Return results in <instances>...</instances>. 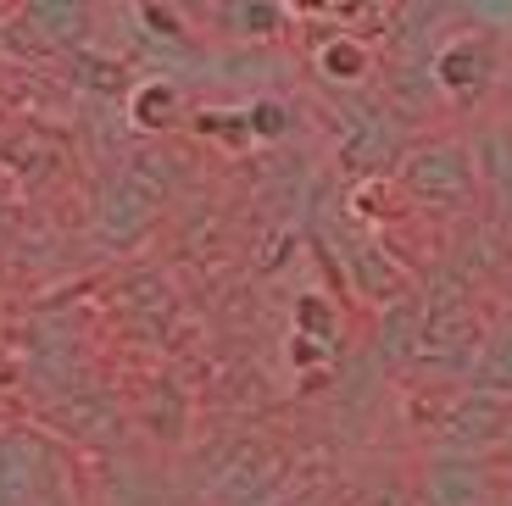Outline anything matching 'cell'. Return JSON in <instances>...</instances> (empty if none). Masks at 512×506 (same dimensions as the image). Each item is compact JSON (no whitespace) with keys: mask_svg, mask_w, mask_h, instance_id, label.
Listing matches in <instances>:
<instances>
[{"mask_svg":"<svg viewBox=\"0 0 512 506\" xmlns=\"http://www.w3.org/2000/svg\"><path fill=\"white\" fill-rule=\"evenodd\" d=\"M507 106H512V78H507Z\"/></svg>","mask_w":512,"mask_h":506,"instance_id":"cell-9","label":"cell"},{"mask_svg":"<svg viewBox=\"0 0 512 506\" xmlns=\"http://www.w3.org/2000/svg\"><path fill=\"white\" fill-rule=\"evenodd\" d=\"M351 273H357V284L368 290V301H407V273H401L396 262H384L379 245H362L357 256H351Z\"/></svg>","mask_w":512,"mask_h":506,"instance_id":"cell-5","label":"cell"},{"mask_svg":"<svg viewBox=\"0 0 512 506\" xmlns=\"http://www.w3.org/2000/svg\"><path fill=\"white\" fill-rule=\"evenodd\" d=\"M507 506H512V501H507Z\"/></svg>","mask_w":512,"mask_h":506,"instance_id":"cell-10","label":"cell"},{"mask_svg":"<svg viewBox=\"0 0 512 506\" xmlns=\"http://www.w3.org/2000/svg\"><path fill=\"white\" fill-rule=\"evenodd\" d=\"M318 67L323 78H340V84H357V78H368V45L351 34H334L329 45L318 51Z\"/></svg>","mask_w":512,"mask_h":506,"instance_id":"cell-6","label":"cell"},{"mask_svg":"<svg viewBox=\"0 0 512 506\" xmlns=\"http://www.w3.org/2000/svg\"><path fill=\"white\" fill-rule=\"evenodd\" d=\"M368 506H407V501H401V495L396 490H379V495H373V501Z\"/></svg>","mask_w":512,"mask_h":506,"instance_id":"cell-8","label":"cell"},{"mask_svg":"<svg viewBox=\"0 0 512 506\" xmlns=\"http://www.w3.org/2000/svg\"><path fill=\"white\" fill-rule=\"evenodd\" d=\"M440 434H446L451 451L474 456L485 451V445L507 440L512 434V395H496V390H468L451 401L446 423H440Z\"/></svg>","mask_w":512,"mask_h":506,"instance_id":"cell-2","label":"cell"},{"mask_svg":"<svg viewBox=\"0 0 512 506\" xmlns=\"http://www.w3.org/2000/svg\"><path fill=\"white\" fill-rule=\"evenodd\" d=\"M418 495H423V506H490V473L479 456L446 451L423 468Z\"/></svg>","mask_w":512,"mask_h":506,"instance_id":"cell-3","label":"cell"},{"mask_svg":"<svg viewBox=\"0 0 512 506\" xmlns=\"http://www.w3.org/2000/svg\"><path fill=\"white\" fill-rule=\"evenodd\" d=\"M479 390L512 395V329L501 334V340H490L485 356H479Z\"/></svg>","mask_w":512,"mask_h":506,"instance_id":"cell-7","label":"cell"},{"mask_svg":"<svg viewBox=\"0 0 512 506\" xmlns=\"http://www.w3.org/2000/svg\"><path fill=\"white\" fill-rule=\"evenodd\" d=\"M474 184H479L474 156L451 140L423 145V151H412L407 162H401V190L418 206H435V212H451V206L474 201Z\"/></svg>","mask_w":512,"mask_h":506,"instance_id":"cell-1","label":"cell"},{"mask_svg":"<svg viewBox=\"0 0 512 506\" xmlns=\"http://www.w3.org/2000/svg\"><path fill=\"white\" fill-rule=\"evenodd\" d=\"M496 45H490L485 34H462L451 39L446 51L435 56V84L446 89V95H457V101H474V95H485L490 84H496Z\"/></svg>","mask_w":512,"mask_h":506,"instance_id":"cell-4","label":"cell"}]
</instances>
